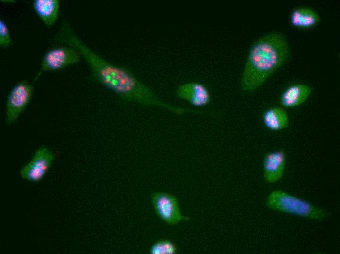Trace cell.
Here are the masks:
<instances>
[{
	"mask_svg": "<svg viewBox=\"0 0 340 254\" xmlns=\"http://www.w3.org/2000/svg\"><path fill=\"white\" fill-rule=\"evenodd\" d=\"M59 43L76 49L88 64L93 79L118 94L122 99L145 106H157L178 114L198 113L197 110L174 106L159 99L127 69L114 65L87 47L72 28H64L58 36Z\"/></svg>",
	"mask_w": 340,
	"mask_h": 254,
	"instance_id": "obj_1",
	"label": "cell"
},
{
	"mask_svg": "<svg viewBox=\"0 0 340 254\" xmlns=\"http://www.w3.org/2000/svg\"><path fill=\"white\" fill-rule=\"evenodd\" d=\"M290 54L283 33L272 31L260 37L249 49L240 80L242 89L249 92L257 89L287 62Z\"/></svg>",
	"mask_w": 340,
	"mask_h": 254,
	"instance_id": "obj_2",
	"label": "cell"
},
{
	"mask_svg": "<svg viewBox=\"0 0 340 254\" xmlns=\"http://www.w3.org/2000/svg\"><path fill=\"white\" fill-rule=\"evenodd\" d=\"M265 204L271 210L317 221H323L329 216L325 209L279 189L268 194Z\"/></svg>",
	"mask_w": 340,
	"mask_h": 254,
	"instance_id": "obj_3",
	"label": "cell"
},
{
	"mask_svg": "<svg viewBox=\"0 0 340 254\" xmlns=\"http://www.w3.org/2000/svg\"><path fill=\"white\" fill-rule=\"evenodd\" d=\"M33 87L28 82H18L10 91L6 101L5 122L9 126L14 123L30 102Z\"/></svg>",
	"mask_w": 340,
	"mask_h": 254,
	"instance_id": "obj_4",
	"label": "cell"
},
{
	"mask_svg": "<svg viewBox=\"0 0 340 254\" xmlns=\"http://www.w3.org/2000/svg\"><path fill=\"white\" fill-rule=\"evenodd\" d=\"M81 56L76 49L70 46L56 47L49 50L42 58L40 70L35 80L43 71L62 69L78 63Z\"/></svg>",
	"mask_w": 340,
	"mask_h": 254,
	"instance_id": "obj_5",
	"label": "cell"
},
{
	"mask_svg": "<svg viewBox=\"0 0 340 254\" xmlns=\"http://www.w3.org/2000/svg\"><path fill=\"white\" fill-rule=\"evenodd\" d=\"M151 202L157 215L169 225H175L189 217L181 213L177 198L165 192H156L151 195Z\"/></svg>",
	"mask_w": 340,
	"mask_h": 254,
	"instance_id": "obj_6",
	"label": "cell"
},
{
	"mask_svg": "<svg viewBox=\"0 0 340 254\" xmlns=\"http://www.w3.org/2000/svg\"><path fill=\"white\" fill-rule=\"evenodd\" d=\"M54 158V154L48 147H40L30 161L21 169L20 172L21 177L30 181H40L48 171Z\"/></svg>",
	"mask_w": 340,
	"mask_h": 254,
	"instance_id": "obj_7",
	"label": "cell"
},
{
	"mask_svg": "<svg viewBox=\"0 0 340 254\" xmlns=\"http://www.w3.org/2000/svg\"><path fill=\"white\" fill-rule=\"evenodd\" d=\"M286 160V154L282 150L265 154L263 161V178L266 183H275L282 178Z\"/></svg>",
	"mask_w": 340,
	"mask_h": 254,
	"instance_id": "obj_8",
	"label": "cell"
},
{
	"mask_svg": "<svg viewBox=\"0 0 340 254\" xmlns=\"http://www.w3.org/2000/svg\"><path fill=\"white\" fill-rule=\"evenodd\" d=\"M176 93L179 98L197 107L205 106L211 101V95L207 88L197 82L180 85L177 87Z\"/></svg>",
	"mask_w": 340,
	"mask_h": 254,
	"instance_id": "obj_9",
	"label": "cell"
},
{
	"mask_svg": "<svg viewBox=\"0 0 340 254\" xmlns=\"http://www.w3.org/2000/svg\"><path fill=\"white\" fill-rule=\"evenodd\" d=\"M312 88L308 85L295 84L287 87L280 97L281 105L286 108H293L300 106L309 98Z\"/></svg>",
	"mask_w": 340,
	"mask_h": 254,
	"instance_id": "obj_10",
	"label": "cell"
},
{
	"mask_svg": "<svg viewBox=\"0 0 340 254\" xmlns=\"http://www.w3.org/2000/svg\"><path fill=\"white\" fill-rule=\"evenodd\" d=\"M321 17L314 8L308 6H298L291 11L289 16L291 24L297 28L306 29L316 25Z\"/></svg>",
	"mask_w": 340,
	"mask_h": 254,
	"instance_id": "obj_11",
	"label": "cell"
},
{
	"mask_svg": "<svg viewBox=\"0 0 340 254\" xmlns=\"http://www.w3.org/2000/svg\"><path fill=\"white\" fill-rule=\"evenodd\" d=\"M58 0H35L33 8L39 17L47 28H51L58 18Z\"/></svg>",
	"mask_w": 340,
	"mask_h": 254,
	"instance_id": "obj_12",
	"label": "cell"
},
{
	"mask_svg": "<svg viewBox=\"0 0 340 254\" xmlns=\"http://www.w3.org/2000/svg\"><path fill=\"white\" fill-rule=\"evenodd\" d=\"M263 122L269 129L277 131L286 128L289 124V118L282 107L275 106L267 109L262 115Z\"/></svg>",
	"mask_w": 340,
	"mask_h": 254,
	"instance_id": "obj_13",
	"label": "cell"
},
{
	"mask_svg": "<svg viewBox=\"0 0 340 254\" xmlns=\"http://www.w3.org/2000/svg\"><path fill=\"white\" fill-rule=\"evenodd\" d=\"M177 252L176 246L169 240H160L155 242L150 249L151 254H175Z\"/></svg>",
	"mask_w": 340,
	"mask_h": 254,
	"instance_id": "obj_14",
	"label": "cell"
},
{
	"mask_svg": "<svg viewBox=\"0 0 340 254\" xmlns=\"http://www.w3.org/2000/svg\"><path fill=\"white\" fill-rule=\"evenodd\" d=\"M12 40L8 28L6 23L0 20V46L3 48L10 46Z\"/></svg>",
	"mask_w": 340,
	"mask_h": 254,
	"instance_id": "obj_15",
	"label": "cell"
}]
</instances>
